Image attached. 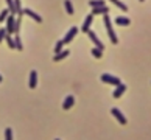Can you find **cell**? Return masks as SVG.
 I'll return each instance as SVG.
<instances>
[{
	"label": "cell",
	"instance_id": "9",
	"mask_svg": "<svg viewBox=\"0 0 151 140\" xmlns=\"http://www.w3.org/2000/svg\"><path fill=\"white\" fill-rule=\"evenodd\" d=\"M75 104V96L73 95H67L64 98V103H62V109L64 111H70V107Z\"/></svg>",
	"mask_w": 151,
	"mask_h": 140
},
{
	"label": "cell",
	"instance_id": "17",
	"mask_svg": "<svg viewBox=\"0 0 151 140\" xmlns=\"http://www.w3.org/2000/svg\"><path fill=\"white\" fill-rule=\"evenodd\" d=\"M14 47H16V50H22L24 45H22V41H20V36H14Z\"/></svg>",
	"mask_w": 151,
	"mask_h": 140
},
{
	"label": "cell",
	"instance_id": "13",
	"mask_svg": "<svg viewBox=\"0 0 151 140\" xmlns=\"http://www.w3.org/2000/svg\"><path fill=\"white\" fill-rule=\"evenodd\" d=\"M107 13H109V8H107L106 6V5H104V6H97V8H92V16H98V14H107Z\"/></svg>",
	"mask_w": 151,
	"mask_h": 140
},
{
	"label": "cell",
	"instance_id": "29",
	"mask_svg": "<svg viewBox=\"0 0 151 140\" xmlns=\"http://www.w3.org/2000/svg\"><path fill=\"white\" fill-rule=\"evenodd\" d=\"M55 140H59V139H55Z\"/></svg>",
	"mask_w": 151,
	"mask_h": 140
},
{
	"label": "cell",
	"instance_id": "25",
	"mask_svg": "<svg viewBox=\"0 0 151 140\" xmlns=\"http://www.w3.org/2000/svg\"><path fill=\"white\" fill-rule=\"evenodd\" d=\"M6 5H8V11L11 14H16V11H14V0H6Z\"/></svg>",
	"mask_w": 151,
	"mask_h": 140
},
{
	"label": "cell",
	"instance_id": "24",
	"mask_svg": "<svg viewBox=\"0 0 151 140\" xmlns=\"http://www.w3.org/2000/svg\"><path fill=\"white\" fill-rule=\"evenodd\" d=\"M5 41L8 42V45H9V48H14V50H16V47H14V39H13L11 36H9V34H6V36H5Z\"/></svg>",
	"mask_w": 151,
	"mask_h": 140
},
{
	"label": "cell",
	"instance_id": "26",
	"mask_svg": "<svg viewBox=\"0 0 151 140\" xmlns=\"http://www.w3.org/2000/svg\"><path fill=\"white\" fill-rule=\"evenodd\" d=\"M8 16H9V11H8V9H2V13H0V22H5Z\"/></svg>",
	"mask_w": 151,
	"mask_h": 140
},
{
	"label": "cell",
	"instance_id": "8",
	"mask_svg": "<svg viewBox=\"0 0 151 140\" xmlns=\"http://www.w3.org/2000/svg\"><path fill=\"white\" fill-rule=\"evenodd\" d=\"M22 13H24V14H26V16H30V17L33 19V20H36L37 24H41V22H42V17H41L39 14H36L31 8H24V9H22Z\"/></svg>",
	"mask_w": 151,
	"mask_h": 140
},
{
	"label": "cell",
	"instance_id": "3",
	"mask_svg": "<svg viewBox=\"0 0 151 140\" xmlns=\"http://www.w3.org/2000/svg\"><path fill=\"white\" fill-rule=\"evenodd\" d=\"M87 36H89V39L95 44V48H98L100 51H103V48H104V45H103V42H101L98 37H97V34H95V31H92V30H89L87 31Z\"/></svg>",
	"mask_w": 151,
	"mask_h": 140
},
{
	"label": "cell",
	"instance_id": "4",
	"mask_svg": "<svg viewBox=\"0 0 151 140\" xmlns=\"http://www.w3.org/2000/svg\"><path fill=\"white\" fill-rule=\"evenodd\" d=\"M111 114L115 117V120H117L118 123H120V125H126V117L122 114L118 107H112V109H111Z\"/></svg>",
	"mask_w": 151,
	"mask_h": 140
},
{
	"label": "cell",
	"instance_id": "7",
	"mask_svg": "<svg viewBox=\"0 0 151 140\" xmlns=\"http://www.w3.org/2000/svg\"><path fill=\"white\" fill-rule=\"evenodd\" d=\"M92 22H94V16L92 14H87V16H86V19H84V24L81 25V31H83V33H87V31L90 30Z\"/></svg>",
	"mask_w": 151,
	"mask_h": 140
},
{
	"label": "cell",
	"instance_id": "10",
	"mask_svg": "<svg viewBox=\"0 0 151 140\" xmlns=\"http://www.w3.org/2000/svg\"><path fill=\"white\" fill-rule=\"evenodd\" d=\"M36 86H37V72L36 70H31L30 72V79H28V87L34 89Z\"/></svg>",
	"mask_w": 151,
	"mask_h": 140
},
{
	"label": "cell",
	"instance_id": "11",
	"mask_svg": "<svg viewBox=\"0 0 151 140\" xmlns=\"http://www.w3.org/2000/svg\"><path fill=\"white\" fill-rule=\"evenodd\" d=\"M126 92V84H118L117 86V87H115V90H114V94H112V96H114V98L117 100V98H120V96L123 95V94H125Z\"/></svg>",
	"mask_w": 151,
	"mask_h": 140
},
{
	"label": "cell",
	"instance_id": "19",
	"mask_svg": "<svg viewBox=\"0 0 151 140\" xmlns=\"http://www.w3.org/2000/svg\"><path fill=\"white\" fill-rule=\"evenodd\" d=\"M109 2H112V3L115 5V6H118V8H120L122 11H128V6H126L125 3H122L120 0H109Z\"/></svg>",
	"mask_w": 151,
	"mask_h": 140
},
{
	"label": "cell",
	"instance_id": "20",
	"mask_svg": "<svg viewBox=\"0 0 151 140\" xmlns=\"http://www.w3.org/2000/svg\"><path fill=\"white\" fill-rule=\"evenodd\" d=\"M89 5L92 8H97V6H104V2L103 0H89Z\"/></svg>",
	"mask_w": 151,
	"mask_h": 140
},
{
	"label": "cell",
	"instance_id": "22",
	"mask_svg": "<svg viewBox=\"0 0 151 140\" xmlns=\"http://www.w3.org/2000/svg\"><path fill=\"white\" fill-rule=\"evenodd\" d=\"M5 140H13V129L11 128L5 129Z\"/></svg>",
	"mask_w": 151,
	"mask_h": 140
},
{
	"label": "cell",
	"instance_id": "15",
	"mask_svg": "<svg viewBox=\"0 0 151 140\" xmlns=\"http://www.w3.org/2000/svg\"><path fill=\"white\" fill-rule=\"evenodd\" d=\"M22 3H20V0H14V11H16V14L17 16H22L24 13H22Z\"/></svg>",
	"mask_w": 151,
	"mask_h": 140
},
{
	"label": "cell",
	"instance_id": "27",
	"mask_svg": "<svg viewBox=\"0 0 151 140\" xmlns=\"http://www.w3.org/2000/svg\"><path fill=\"white\" fill-rule=\"evenodd\" d=\"M5 36H6V30H5V28H0V42L5 41Z\"/></svg>",
	"mask_w": 151,
	"mask_h": 140
},
{
	"label": "cell",
	"instance_id": "14",
	"mask_svg": "<svg viewBox=\"0 0 151 140\" xmlns=\"http://www.w3.org/2000/svg\"><path fill=\"white\" fill-rule=\"evenodd\" d=\"M69 55H70V51H69V50H62V51H59V53H56V55L53 56V61H55V62L62 61V59H66Z\"/></svg>",
	"mask_w": 151,
	"mask_h": 140
},
{
	"label": "cell",
	"instance_id": "18",
	"mask_svg": "<svg viewBox=\"0 0 151 140\" xmlns=\"http://www.w3.org/2000/svg\"><path fill=\"white\" fill-rule=\"evenodd\" d=\"M64 6H66V11H67L70 16L75 13V11H73V5L70 3V0H64Z\"/></svg>",
	"mask_w": 151,
	"mask_h": 140
},
{
	"label": "cell",
	"instance_id": "6",
	"mask_svg": "<svg viewBox=\"0 0 151 140\" xmlns=\"http://www.w3.org/2000/svg\"><path fill=\"white\" fill-rule=\"evenodd\" d=\"M14 24H16V17H14V14H9L8 17H6V34H11L14 33Z\"/></svg>",
	"mask_w": 151,
	"mask_h": 140
},
{
	"label": "cell",
	"instance_id": "1",
	"mask_svg": "<svg viewBox=\"0 0 151 140\" xmlns=\"http://www.w3.org/2000/svg\"><path fill=\"white\" fill-rule=\"evenodd\" d=\"M103 24H104L106 30H107V36H109L111 42H112L114 45H117V44H118V37H117V34H115L114 28H112V22H111V19H109V14H104V16H103Z\"/></svg>",
	"mask_w": 151,
	"mask_h": 140
},
{
	"label": "cell",
	"instance_id": "12",
	"mask_svg": "<svg viewBox=\"0 0 151 140\" xmlns=\"http://www.w3.org/2000/svg\"><path fill=\"white\" fill-rule=\"evenodd\" d=\"M115 24L118 26H128L129 24H131V20H129V17H126V16H118V17L115 19Z\"/></svg>",
	"mask_w": 151,
	"mask_h": 140
},
{
	"label": "cell",
	"instance_id": "2",
	"mask_svg": "<svg viewBox=\"0 0 151 140\" xmlns=\"http://www.w3.org/2000/svg\"><path fill=\"white\" fill-rule=\"evenodd\" d=\"M100 79H101L103 83H106V84H111V86H118V84H122L120 78L114 76V75H109V73H101Z\"/></svg>",
	"mask_w": 151,
	"mask_h": 140
},
{
	"label": "cell",
	"instance_id": "23",
	"mask_svg": "<svg viewBox=\"0 0 151 140\" xmlns=\"http://www.w3.org/2000/svg\"><path fill=\"white\" fill-rule=\"evenodd\" d=\"M62 47H64V42L61 39V41H58L56 45H55V55H56V53H59V51H62Z\"/></svg>",
	"mask_w": 151,
	"mask_h": 140
},
{
	"label": "cell",
	"instance_id": "28",
	"mask_svg": "<svg viewBox=\"0 0 151 140\" xmlns=\"http://www.w3.org/2000/svg\"><path fill=\"white\" fill-rule=\"evenodd\" d=\"M3 81V78H2V75H0V83H2Z\"/></svg>",
	"mask_w": 151,
	"mask_h": 140
},
{
	"label": "cell",
	"instance_id": "16",
	"mask_svg": "<svg viewBox=\"0 0 151 140\" xmlns=\"http://www.w3.org/2000/svg\"><path fill=\"white\" fill-rule=\"evenodd\" d=\"M20 24H22V16H19L17 19H16V24H14V34L17 36L19 31H20Z\"/></svg>",
	"mask_w": 151,
	"mask_h": 140
},
{
	"label": "cell",
	"instance_id": "21",
	"mask_svg": "<svg viewBox=\"0 0 151 140\" xmlns=\"http://www.w3.org/2000/svg\"><path fill=\"white\" fill-rule=\"evenodd\" d=\"M90 53H92V56L97 58V59H101V58H103V51H100L98 48H95V47L90 50Z\"/></svg>",
	"mask_w": 151,
	"mask_h": 140
},
{
	"label": "cell",
	"instance_id": "5",
	"mask_svg": "<svg viewBox=\"0 0 151 140\" xmlns=\"http://www.w3.org/2000/svg\"><path fill=\"white\" fill-rule=\"evenodd\" d=\"M77 33H78V28H77V26H70V30L66 33V36H64L62 42H64V44H69L70 41H73V37L77 36Z\"/></svg>",
	"mask_w": 151,
	"mask_h": 140
}]
</instances>
